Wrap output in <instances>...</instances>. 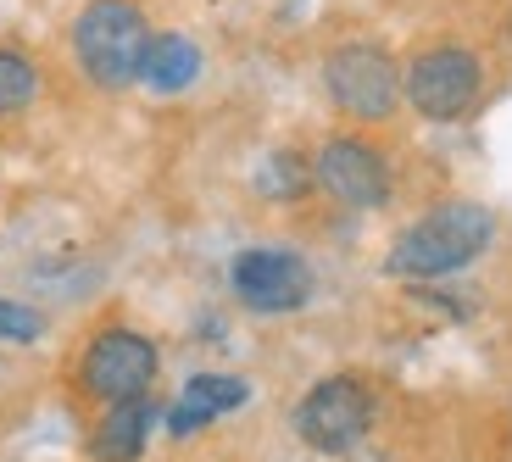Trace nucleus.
<instances>
[{
  "mask_svg": "<svg viewBox=\"0 0 512 462\" xmlns=\"http://www.w3.org/2000/svg\"><path fill=\"white\" fill-rule=\"evenodd\" d=\"M490 234H496V218L479 201H440L435 212H423L412 229L396 234L384 273L390 279H446L485 251Z\"/></svg>",
  "mask_w": 512,
  "mask_h": 462,
  "instance_id": "obj_1",
  "label": "nucleus"
},
{
  "mask_svg": "<svg viewBox=\"0 0 512 462\" xmlns=\"http://www.w3.org/2000/svg\"><path fill=\"white\" fill-rule=\"evenodd\" d=\"M145 45H151V23L134 0H90L73 17V56L78 73L95 90H128L140 84Z\"/></svg>",
  "mask_w": 512,
  "mask_h": 462,
  "instance_id": "obj_2",
  "label": "nucleus"
},
{
  "mask_svg": "<svg viewBox=\"0 0 512 462\" xmlns=\"http://www.w3.org/2000/svg\"><path fill=\"white\" fill-rule=\"evenodd\" d=\"M323 90L357 123H384L396 117L401 106V67L384 45H368V39H351V45H334L323 56Z\"/></svg>",
  "mask_w": 512,
  "mask_h": 462,
  "instance_id": "obj_3",
  "label": "nucleus"
},
{
  "mask_svg": "<svg viewBox=\"0 0 512 462\" xmlns=\"http://www.w3.org/2000/svg\"><path fill=\"white\" fill-rule=\"evenodd\" d=\"M479 90H485V62L474 51H462V45H429L401 73V95L429 123H457V117H468Z\"/></svg>",
  "mask_w": 512,
  "mask_h": 462,
  "instance_id": "obj_4",
  "label": "nucleus"
},
{
  "mask_svg": "<svg viewBox=\"0 0 512 462\" xmlns=\"http://www.w3.org/2000/svg\"><path fill=\"white\" fill-rule=\"evenodd\" d=\"M290 424L301 435V446L323 451V457H340V451H351L373 429V396L362 379L334 373V379H318L307 396L295 401Z\"/></svg>",
  "mask_w": 512,
  "mask_h": 462,
  "instance_id": "obj_5",
  "label": "nucleus"
},
{
  "mask_svg": "<svg viewBox=\"0 0 512 462\" xmlns=\"http://www.w3.org/2000/svg\"><path fill=\"white\" fill-rule=\"evenodd\" d=\"M156 368H162V357L140 329H101L78 357V385H84V396L112 407V401L151 396Z\"/></svg>",
  "mask_w": 512,
  "mask_h": 462,
  "instance_id": "obj_6",
  "label": "nucleus"
},
{
  "mask_svg": "<svg viewBox=\"0 0 512 462\" xmlns=\"http://www.w3.org/2000/svg\"><path fill=\"white\" fill-rule=\"evenodd\" d=\"M229 284L240 296V307L268 312V318L301 312L312 301V268L290 245H251V251H240L229 268Z\"/></svg>",
  "mask_w": 512,
  "mask_h": 462,
  "instance_id": "obj_7",
  "label": "nucleus"
},
{
  "mask_svg": "<svg viewBox=\"0 0 512 462\" xmlns=\"http://www.w3.org/2000/svg\"><path fill=\"white\" fill-rule=\"evenodd\" d=\"M312 179L351 212H373V206L390 201V162L357 134H340V140L323 145L318 162H312Z\"/></svg>",
  "mask_w": 512,
  "mask_h": 462,
  "instance_id": "obj_8",
  "label": "nucleus"
},
{
  "mask_svg": "<svg viewBox=\"0 0 512 462\" xmlns=\"http://www.w3.org/2000/svg\"><path fill=\"white\" fill-rule=\"evenodd\" d=\"M245 401H251V385H245L240 373H195L190 385L179 390L173 412H167V435H173V440H190V435H201L212 418L245 407Z\"/></svg>",
  "mask_w": 512,
  "mask_h": 462,
  "instance_id": "obj_9",
  "label": "nucleus"
},
{
  "mask_svg": "<svg viewBox=\"0 0 512 462\" xmlns=\"http://www.w3.org/2000/svg\"><path fill=\"white\" fill-rule=\"evenodd\" d=\"M151 424H156L151 396L112 401V407H106V418L95 424V435H90V457L95 462H140L145 440H151Z\"/></svg>",
  "mask_w": 512,
  "mask_h": 462,
  "instance_id": "obj_10",
  "label": "nucleus"
},
{
  "mask_svg": "<svg viewBox=\"0 0 512 462\" xmlns=\"http://www.w3.org/2000/svg\"><path fill=\"white\" fill-rule=\"evenodd\" d=\"M201 78V45L190 34H151L145 45V67H140V84L156 95H179Z\"/></svg>",
  "mask_w": 512,
  "mask_h": 462,
  "instance_id": "obj_11",
  "label": "nucleus"
},
{
  "mask_svg": "<svg viewBox=\"0 0 512 462\" xmlns=\"http://www.w3.org/2000/svg\"><path fill=\"white\" fill-rule=\"evenodd\" d=\"M312 162H301L295 151H273L268 162L256 167V195H268V201H295V195L312 190Z\"/></svg>",
  "mask_w": 512,
  "mask_h": 462,
  "instance_id": "obj_12",
  "label": "nucleus"
},
{
  "mask_svg": "<svg viewBox=\"0 0 512 462\" xmlns=\"http://www.w3.org/2000/svg\"><path fill=\"white\" fill-rule=\"evenodd\" d=\"M34 95H39V67L28 62L23 51L0 45V117H6V112H23Z\"/></svg>",
  "mask_w": 512,
  "mask_h": 462,
  "instance_id": "obj_13",
  "label": "nucleus"
},
{
  "mask_svg": "<svg viewBox=\"0 0 512 462\" xmlns=\"http://www.w3.org/2000/svg\"><path fill=\"white\" fill-rule=\"evenodd\" d=\"M39 334H45V312L0 296V346H34Z\"/></svg>",
  "mask_w": 512,
  "mask_h": 462,
  "instance_id": "obj_14",
  "label": "nucleus"
}]
</instances>
